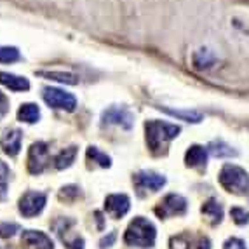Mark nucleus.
<instances>
[{
	"label": "nucleus",
	"instance_id": "1",
	"mask_svg": "<svg viewBox=\"0 0 249 249\" xmlns=\"http://www.w3.org/2000/svg\"><path fill=\"white\" fill-rule=\"evenodd\" d=\"M179 131H181V127L176 124H169V122L162 121H148L145 124V134L150 152L154 155L166 154L167 143L171 140H175L179 134Z\"/></svg>",
	"mask_w": 249,
	"mask_h": 249
},
{
	"label": "nucleus",
	"instance_id": "2",
	"mask_svg": "<svg viewBox=\"0 0 249 249\" xmlns=\"http://www.w3.org/2000/svg\"><path fill=\"white\" fill-rule=\"evenodd\" d=\"M155 237H157V230H155L154 223L146 218L138 216L129 223L124 233V242L127 246H134V248H154Z\"/></svg>",
	"mask_w": 249,
	"mask_h": 249
},
{
	"label": "nucleus",
	"instance_id": "3",
	"mask_svg": "<svg viewBox=\"0 0 249 249\" xmlns=\"http://www.w3.org/2000/svg\"><path fill=\"white\" fill-rule=\"evenodd\" d=\"M218 179L227 192H232L237 196L249 194V175L242 167L233 166V164H225L218 175Z\"/></svg>",
	"mask_w": 249,
	"mask_h": 249
},
{
	"label": "nucleus",
	"instance_id": "4",
	"mask_svg": "<svg viewBox=\"0 0 249 249\" xmlns=\"http://www.w3.org/2000/svg\"><path fill=\"white\" fill-rule=\"evenodd\" d=\"M42 98L49 105L51 108L56 110H67V112H73L77 107V98L71 92L61 91L58 88H44L42 91Z\"/></svg>",
	"mask_w": 249,
	"mask_h": 249
},
{
	"label": "nucleus",
	"instance_id": "5",
	"mask_svg": "<svg viewBox=\"0 0 249 249\" xmlns=\"http://www.w3.org/2000/svg\"><path fill=\"white\" fill-rule=\"evenodd\" d=\"M187 211V200L185 197L178 196V194H169L159 202L155 208V214L159 218H169V216H181Z\"/></svg>",
	"mask_w": 249,
	"mask_h": 249
},
{
	"label": "nucleus",
	"instance_id": "6",
	"mask_svg": "<svg viewBox=\"0 0 249 249\" xmlns=\"http://www.w3.org/2000/svg\"><path fill=\"white\" fill-rule=\"evenodd\" d=\"M49 164V148L47 143L37 142L28 150V171L32 175H40Z\"/></svg>",
	"mask_w": 249,
	"mask_h": 249
},
{
	"label": "nucleus",
	"instance_id": "7",
	"mask_svg": "<svg viewBox=\"0 0 249 249\" xmlns=\"http://www.w3.org/2000/svg\"><path fill=\"white\" fill-rule=\"evenodd\" d=\"M46 194H42V192H26L19 199V213L25 218H34V216L40 214L42 209L46 208Z\"/></svg>",
	"mask_w": 249,
	"mask_h": 249
},
{
	"label": "nucleus",
	"instance_id": "8",
	"mask_svg": "<svg viewBox=\"0 0 249 249\" xmlns=\"http://www.w3.org/2000/svg\"><path fill=\"white\" fill-rule=\"evenodd\" d=\"M101 124L103 125L113 124V125H121L124 129H131L134 124V115L125 107H110L101 115Z\"/></svg>",
	"mask_w": 249,
	"mask_h": 249
},
{
	"label": "nucleus",
	"instance_id": "9",
	"mask_svg": "<svg viewBox=\"0 0 249 249\" xmlns=\"http://www.w3.org/2000/svg\"><path fill=\"white\" fill-rule=\"evenodd\" d=\"M133 183L136 187L138 194L143 196V190H150V192H157L160 190L164 185H166V178L159 173L154 171H140L133 176Z\"/></svg>",
	"mask_w": 249,
	"mask_h": 249
},
{
	"label": "nucleus",
	"instance_id": "10",
	"mask_svg": "<svg viewBox=\"0 0 249 249\" xmlns=\"http://www.w3.org/2000/svg\"><path fill=\"white\" fill-rule=\"evenodd\" d=\"M21 249H54V244L44 232L25 230L21 235Z\"/></svg>",
	"mask_w": 249,
	"mask_h": 249
},
{
	"label": "nucleus",
	"instance_id": "11",
	"mask_svg": "<svg viewBox=\"0 0 249 249\" xmlns=\"http://www.w3.org/2000/svg\"><path fill=\"white\" fill-rule=\"evenodd\" d=\"M129 208H131V200L124 194H112V196H108L105 199V209L115 220L122 218L129 211Z\"/></svg>",
	"mask_w": 249,
	"mask_h": 249
},
{
	"label": "nucleus",
	"instance_id": "12",
	"mask_svg": "<svg viewBox=\"0 0 249 249\" xmlns=\"http://www.w3.org/2000/svg\"><path fill=\"white\" fill-rule=\"evenodd\" d=\"M21 142H23V133L19 129H9L0 138V146L9 157H16L21 150Z\"/></svg>",
	"mask_w": 249,
	"mask_h": 249
},
{
	"label": "nucleus",
	"instance_id": "13",
	"mask_svg": "<svg viewBox=\"0 0 249 249\" xmlns=\"http://www.w3.org/2000/svg\"><path fill=\"white\" fill-rule=\"evenodd\" d=\"M208 162V148L200 145H192L185 154V164L188 167H204Z\"/></svg>",
	"mask_w": 249,
	"mask_h": 249
},
{
	"label": "nucleus",
	"instance_id": "14",
	"mask_svg": "<svg viewBox=\"0 0 249 249\" xmlns=\"http://www.w3.org/2000/svg\"><path fill=\"white\" fill-rule=\"evenodd\" d=\"M0 84L5 86L7 89L11 91H28L30 89V82L28 79L25 77H19V75H14V73H7V71H0Z\"/></svg>",
	"mask_w": 249,
	"mask_h": 249
},
{
	"label": "nucleus",
	"instance_id": "15",
	"mask_svg": "<svg viewBox=\"0 0 249 249\" xmlns=\"http://www.w3.org/2000/svg\"><path fill=\"white\" fill-rule=\"evenodd\" d=\"M200 213L204 214V218H208V221L211 225H218L223 220V208L216 199L206 200L202 204V208H200Z\"/></svg>",
	"mask_w": 249,
	"mask_h": 249
},
{
	"label": "nucleus",
	"instance_id": "16",
	"mask_svg": "<svg viewBox=\"0 0 249 249\" xmlns=\"http://www.w3.org/2000/svg\"><path fill=\"white\" fill-rule=\"evenodd\" d=\"M40 119V108L35 103H25L21 105L18 110V121L26 122V124H35Z\"/></svg>",
	"mask_w": 249,
	"mask_h": 249
},
{
	"label": "nucleus",
	"instance_id": "17",
	"mask_svg": "<svg viewBox=\"0 0 249 249\" xmlns=\"http://www.w3.org/2000/svg\"><path fill=\"white\" fill-rule=\"evenodd\" d=\"M162 112L169 113V115L176 117V119H179V121H185V122H192V124H199L200 121H202L204 117L200 112H197V110H171V108H162Z\"/></svg>",
	"mask_w": 249,
	"mask_h": 249
},
{
	"label": "nucleus",
	"instance_id": "18",
	"mask_svg": "<svg viewBox=\"0 0 249 249\" xmlns=\"http://www.w3.org/2000/svg\"><path fill=\"white\" fill-rule=\"evenodd\" d=\"M75 157H77V146H68L54 157V167L56 169H67L73 164Z\"/></svg>",
	"mask_w": 249,
	"mask_h": 249
},
{
	"label": "nucleus",
	"instance_id": "19",
	"mask_svg": "<svg viewBox=\"0 0 249 249\" xmlns=\"http://www.w3.org/2000/svg\"><path fill=\"white\" fill-rule=\"evenodd\" d=\"M208 152H211L214 157L218 159H227V157H237V150H233L230 145H227L221 140H216V142H211L208 145Z\"/></svg>",
	"mask_w": 249,
	"mask_h": 249
},
{
	"label": "nucleus",
	"instance_id": "20",
	"mask_svg": "<svg viewBox=\"0 0 249 249\" xmlns=\"http://www.w3.org/2000/svg\"><path fill=\"white\" fill-rule=\"evenodd\" d=\"M37 75L47 77V79H51V80H58V82H61V84H70V86L79 84V79H77L73 73H67V71H37Z\"/></svg>",
	"mask_w": 249,
	"mask_h": 249
},
{
	"label": "nucleus",
	"instance_id": "21",
	"mask_svg": "<svg viewBox=\"0 0 249 249\" xmlns=\"http://www.w3.org/2000/svg\"><path fill=\"white\" fill-rule=\"evenodd\" d=\"M214 56L211 51L208 49H199L194 53V67L196 68H209L214 63Z\"/></svg>",
	"mask_w": 249,
	"mask_h": 249
},
{
	"label": "nucleus",
	"instance_id": "22",
	"mask_svg": "<svg viewBox=\"0 0 249 249\" xmlns=\"http://www.w3.org/2000/svg\"><path fill=\"white\" fill-rule=\"evenodd\" d=\"M88 159L92 162H96L101 167H110L112 166V159L108 157L107 154H103L101 150H98L96 146H89L88 148Z\"/></svg>",
	"mask_w": 249,
	"mask_h": 249
},
{
	"label": "nucleus",
	"instance_id": "23",
	"mask_svg": "<svg viewBox=\"0 0 249 249\" xmlns=\"http://www.w3.org/2000/svg\"><path fill=\"white\" fill-rule=\"evenodd\" d=\"M19 58H21V54L16 47L0 46V63H14Z\"/></svg>",
	"mask_w": 249,
	"mask_h": 249
},
{
	"label": "nucleus",
	"instance_id": "24",
	"mask_svg": "<svg viewBox=\"0 0 249 249\" xmlns=\"http://www.w3.org/2000/svg\"><path fill=\"white\" fill-rule=\"evenodd\" d=\"M169 249H190V237L187 233H178V235L171 237Z\"/></svg>",
	"mask_w": 249,
	"mask_h": 249
},
{
	"label": "nucleus",
	"instance_id": "25",
	"mask_svg": "<svg viewBox=\"0 0 249 249\" xmlns=\"http://www.w3.org/2000/svg\"><path fill=\"white\" fill-rule=\"evenodd\" d=\"M7 181H9V167L5 162L0 160V200L7 196Z\"/></svg>",
	"mask_w": 249,
	"mask_h": 249
},
{
	"label": "nucleus",
	"instance_id": "26",
	"mask_svg": "<svg viewBox=\"0 0 249 249\" xmlns=\"http://www.w3.org/2000/svg\"><path fill=\"white\" fill-rule=\"evenodd\" d=\"M79 196H80L79 187H75V185H68V187H63L61 192H59V199L65 200V202H71V200H75Z\"/></svg>",
	"mask_w": 249,
	"mask_h": 249
},
{
	"label": "nucleus",
	"instance_id": "27",
	"mask_svg": "<svg viewBox=\"0 0 249 249\" xmlns=\"http://www.w3.org/2000/svg\"><path fill=\"white\" fill-rule=\"evenodd\" d=\"M19 230H21L19 225H16V223H7V221L0 223V237H2V239H9V237L16 235Z\"/></svg>",
	"mask_w": 249,
	"mask_h": 249
},
{
	"label": "nucleus",
	"instance_id": "28",
	"mask_svg": "<svg viewBox=\"0 0 249 249\" xmlns=\"http://www.w3.org/2000/svg\"><path fill=\"white\" fill-rule=\"evenodd\" d=\"M230 216L233 218L237 225H246L249 223V213L242 208H232L230 209Z\"/></svg>",
	"mask_w": 249,
	"mask_h": 249
},
{
	"label": "nucleus",
	"instance_id": "29",
	"mask_svg": "<svg viewBox=\"0 0 249 249\" xmlns=\"http://www.w3.org/2000/svg\"><path fill=\"white\" fill-rule=\"evenodd\" d=\"M223 249H246V244H244V241H241V239L232 237V239H229V241L223 244Z\"/></svg>",
	"mask_w": 249,
	"mask_h": 249
},
{
	"label": "nucleus",
	"instance_id": "30",
	"mask_svg": "<svg viewBox=\"0 0 249 249\" xmlns=\"http://www.w3.org/2000/svg\"><path fill=\"white\" fill-rule=\"evenodd\" d=\"M117 241V233L115 232H110L107 237H103L100 241V248L101 249H107V248H110V246H113V242Z\"/></svg>",
	"mask_w": 249,
	"mask_h": 249
},
{
	"label": "nucleus",
	"instance_id": "31",
	"mask_svg": "<svg viewBox=\"0 0 249 249\" xmlns=\"http://www.w3.org/2000/svg\"><path fill=\"white\" fill-rule=\"evenodd\" d=\"M9 112V101L2 92H0V119Z\"/></svg>",
	"mask_w": 249,
	"mask_h": 249
},
{
	"label": "nucleus",
	"instance_id": "32",
	"mask_svg": "<svg viewBox=\"0 0 249 249\" xmlns=\"http://www.w3.org/2000/svg\"><path fill=\"white\" fill-rule=\"evenodd\" d=\"M94 218H96V223H98V230H103V227H105V218H103V214H101L100 211H96L94 213Z\"/></svg>",
	"mask_w": 249,
	"mask_h": 249
},
{
	"label": "nucleus",
	"instance_id": "33",
	"mask_svg": "<svg viewBox=\"0 0 249 249\" xmlns=\"http://www.w3.org/2000/svg\"><path fill=\"white\" fill-rule=\"evenodd\" d=\"M199 249H211V241L208 237H200L199 239Z\"/></svg>",
	"mask_w": 249,
	"mask_h": 249
}]
</instances>
